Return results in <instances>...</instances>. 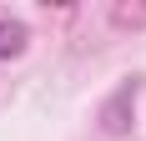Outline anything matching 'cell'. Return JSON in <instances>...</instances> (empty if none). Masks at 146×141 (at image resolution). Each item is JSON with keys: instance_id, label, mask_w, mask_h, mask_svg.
Wrapping results in <instances>:
<instances>
[{"instance_id": "2", "label": "cell", "mask_w": 146, "mask_h": 141, "mask_svg": "<svg viewBox=\"0 0 146 141\" xmlns=\"http://www.w3.org/2000/svg\"><path fill=\"white\" fill-rule=\"evenodd\" d=\"M25 45H30V30L20 20H10V15H0V61H15Z\"/></svg>"}, {"instance_id": "1", "label": "cell", "mask_w": 146, "mask_h": 141, "mask_svg": "<svg viewBox=\"0 0 146 141\" xmlns=\"http://www.w3.org/2000/svg\"><path fill=\"white\" fill-rule=\"evenodd\" d=\"M136 96H141V81H121L111 96H106V106H101V131L106 136H126L131 131V116H136Z\"/></svg>"}]
</instances>
